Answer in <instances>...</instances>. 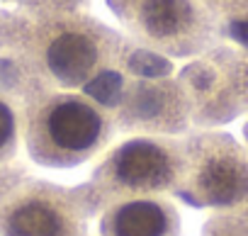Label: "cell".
<instances>
[{
	"label": "cell",
	"mask_w": 248,
	"mask_h": 236,
	"mask_svg": "<svg viewBox=\"0 0 248 236\" xmlns=\"http://www.w3.org/2000/svg\"><path fill=\"white\" fill-rule=\"evenodd\" d=\"M122 37L78 10H39L17 25L15 56L46 88L78 90L102 78L122 56Z\"/></svg>",
	"instance_id": "cell-1"
},
{
	"label": "cell",
	"mask_w": 248,
	"mask_h": 236,
	"mask_svg": "<svg viewBox=\"0 0 248 236\" xmlns=\"http://www.w3.org/2000/svg\"><path fill=\"white\" fill-rule=\"evenodd\" d=\"M117 137L114 110L78 90H37L25 105L22 142L46 168H78L100 158Z\"/></svg>",
	"instance_id": "cell-2"
},
{
	"label": "cell",
	"mask_w": 248,
	"mask_h": 236,
	"mask_svg": "<svg viewBox=\"0 0 248 236\" xmlns=\"http://www.w3.org/2000/svg\"><path fill=\"white\" fill-rule=\"evenodd\" d=\"M185 137L132 134L95 158L90 180L80 197L93 217L119 200L170 195L185 175Z\"/></svg>",
	"instance_id": "cell-3"
},
{
	"label": "cell",
	"mask_w": 248,
	"mask_h": 236,
	"mask_svg": "<svg viewBox=\"0 0 248 236\" xmlns=\"http://www.w3.org/2000/svg\"><path fill=\"white\" fill-rule=\"evenodd\" d=\"M132 42L166 56L207 54L221 39V20L200 0H107Z\"/></svg>",
	"instance_id": "cell-4"
},
{
	"label": "cell",
	"mask_w": 248,
	"mask_h": 236,
	"mask_svg": "<svg viewBox=\"0 0 248 236\" xmlns=\"http://www.w3.org/2000/svg\"><path fill=\"white\" fill-rule=\"evenodd\" d=\"M185 149V175L175 195L197 207L248 217V149L224 132L187 134Z\"/></svg>",
	"instance_id": "cell-5"
},
{
	"label": "cell",
	"mask_w": 248,
	"mask_h": 236,
	"mask_svg": "<svg viewBox=\"0 0 248 236\" xmlns=\"http://www.w3.org/2000/svg\"><path fill=\"white\" fill-rule=\"evenodd\" d=\"M90 212L80 192L54 183H27L0 207L3 236H88Z\"/></svg>",
	"instance_id": "cell-6"
},
{
	"label": "cell",
	"mask_w": 248,
	"mask_h": 236,
	"mask_svg": "<svg viewBox=\"0 0 248 236\" xmlns=\"http://www.w3.org/2000/svg\"><path fill=\"white\" fill-rule=\"evenodd\" d=\"M127 114L114 117L117 134H170L178 137L187 129L192 117V105L183 85L168 83V78L139 80L132 85L127 102Z\"/></svg>",
	"instance_id": "cell-7"
},
{
	"label": "cell",
	"mask_w": 248,
	"mask_h": 236,
	"mask_svg": "<svg viewBox=\"0 0 248 236\" xmlns=\"http://www.w3.org/2000/svg\"><path fill=\"white\" fill-rule=\"evenodd\" d=\"M97 236H183V214L170 195H144L107 205Z\"/></svg>",
	"instance_id": "cell-8"
},
{
	"label": "cell",
	"mask_w": 248,
	"mask_h": 236,
	"mask_svg": "<svg viewBox=\"0 0 248 236\" xmlns=\"http://www.w3.org/2000/svg\"><path fill=\"white\" fill-rule=\"evenodd\" d=\"M27 100L30 95L15 90V85L0 83V161H8L17 154Z\"/></svg>",
	"instance_id": "cell-9"
},
{
	"label": "cell",
	"mask_w": 248,
	"mask_h": 236,
	"mask_svg": "<svg viewBox=\"0 0 248 236\" xmlns=\"http://www.w3.org/2000/svg\"><path fill=\"white\" fill-rule=\"evenodd\" d=\"M202 236H248V217L214 212L207 219Z\"/></svg>",
	"instance_id": "cell-10"
},
{
	"label": "cell",
	"mask_w": 248,
	"mask_h": 236,
	"mask_svg": "<svg viewBox=\"0 0 248 236\" xmlns=\"http://www.w3.org/2000/svg\"><path fill=\"white\" fill-rule=\"evenodd\" d=\"M200 3L212 10L221 22L248 20V0H200Z\"/></svg>",
	"instance_id": "cell-11"
},
{
	"label": "cell",
	"mask_w": 248,
	"mask_h": 236,
	"mask_svg": "<svg viewBox=\"0 0 248 236\" xmlns=\"http://www.w3.org/2000/svg\"><path fill=\"white\" fill-rule=\"evenodd\" d=\"M243 146L248 149V122L243 125Z\"/></svg>",
	"instance_id": "cell-12"
}]
</instances>
